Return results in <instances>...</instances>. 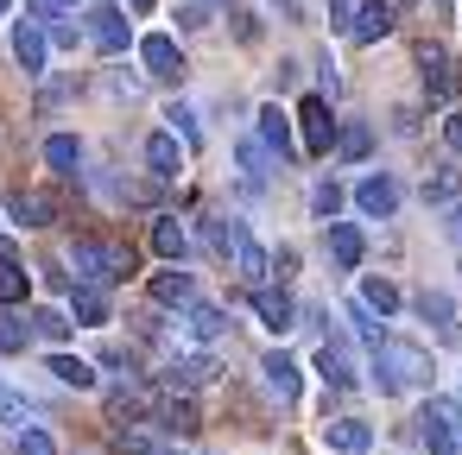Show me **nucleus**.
Wrapping results in <instances>:
<instances>
[{"instance_id": "3", "label": "nucleus", "mask_w": 462, "mask_h": 455, "mask_svg": "<svg viewBox=\"0 0 462 455\" xmlns=\"http://www.w3.org/2000/svg\"><path fill=\"white\" fill-rule=\"evenodd\" d=\"M418 430H424V449L430 455H462V411L449 398H424Z\"/></svg>"}, {"instance_id": "50", "label": "nucleus", "mask_w": 462, "mask_h": 455, "mask_svg": "<svg viewBox=\"0 0 462 455\" xmlns=\"http://www.w3.org/2000/svg\"><path fill=\"white\" fill-rule=\"evenodd\" d=\"M279 7H285V14H298V0H279Z\"/></svg>"}, {"instance_id": "38", "label": "nucleus", "mask_w": 462, "mask_h": 455, "mask_svg": "<svg viewBox=\"0 0 462 455\" xmlns=\"http://www.w3.org/2000/svg\"><path fill=\"white\" fill-rule=\"evenodd\" d=\"M342 316H348V323H355V335H361V341H367V348H374V341H380V316H374V310H367V304H348V310H342Z\"/></svg>"}, {"instance_id": "23", "label": "nucleus", "mask_w": 462, "mask_h": 455, "mask_svg": "<svg viewBox=\"0 0 462 455\" xmlns=\"http://www.w3.org/2000/svg\"><path fill=\"white\" fill-rule=\"evenodd\" d=\"M235 165H241L247 196H260V190H266V152H260V140H241V146H235Z\"/></svg>"}, {"instance_id": "29", "label": "nucleus", "mask_w": 462, "mask_h": 455, "mask_svg": "<svg viewBox=\"0 0 462 455\" xmlns=\"http://www.w3.org/2000/svg\"><path fill=\"white\" fill-rule=\"evenodd\" d=\"M361 304H367L374 316H393V310H399V285H393V278H361Z\"/></svg>"}, {"instance_id": "2", "label": "nucleus", "mask_w": 462, "mask_h": 455, "mask_svg": "<svg viewBox=\"0 0 462 455\" xmlns=\"http://www.w3.org/2000/svg\"><path fill=\"white\" fill-rule=\"evenodd\" d=\"M70 266H77V278H83V285L108 291L115 278H127V272H134V253H127V247H102V241H77V247H70Z\"/></svg>"}, {"instance_id": "8", "label": "nucleus", "mask_w": 462, "mask_h": 455, "mask_svg": "<svg viewBox=\"0 0 462 455\" xmlns=\"http://www.w3.org/2000/svg\"><path fill=\"white\" fill-rule=\"evenodd\" d=\"M89 39H96V51H108V58H121L127 45H134V26L115 14V7H102V14H89Z\"/></svg>"}, {"instance_id": "13", "label": "nucleus", "mask_w": 462, "mask_h": 455, "mask_svg": "<svg viewBox=\"0 0 462 455\" xmlns=\"http://www.w3.org/2000/svg\"><path fill=\"white\" fill-rule=\"evenodd\" d=\"M152 253H159L165 266H178V259L190 253V228H184L178 215H159V222H152Z\"/></svg>"}, {"instance_id": "22", "label": "nucleus", "mask_w": 462, "mask_h": 455, "mask_svg": "<svg viewBox=\"0 0 462 455\" xmlns=\"http://www.w3.org/2000/svg\"><path fill=\"white\" fill-rule=\"evenodd\" d=\"M146 165H152L159 177L184 171V146H178V133H152V140H146Z\"/></svg>"}, {"instance_id": "19", "label": "nucleus", "mask_w": 462, "mask_h": 455, "mask_svg": "<svg viewBox=\"0 0 462 455\" xmlns=\"http://www.w3.org/2000/svg\"><path fill=\"white\" fill-rule=\"evenodd\" d=\"M323 247H329V259H336L342 272H355V266H361V247H367V241H361V228H348V222H336Z\"/></svg>"}, {"instance_id": "41", "label": "nucleus", "mask_w": 462, "mask_h": 455, "mask_svg": "<svg viewBox=\"0 0 462 455\" xmlns=\"http://www.w3.org/2000/svg\"><path fill=\"white\" fill-rule=\"evenodd\" d=\"M140 411H146V398H140V392H127V386L108 398V417H115V423H127V417H140Z\"/></svg>"}, {"instance_id": "4", "label": "nucleus", "mask_w": 462, "mask_h": 455, "mask_svg": "<svg viewBox=\"0 0 462 455\" xmlns=\"http://www.w3.org/2000/svg\"><path fill=\"white\" fill-rule=\"evenodd\" d=\"M45 58H51V32L26 14V20L14 26V64H20L26 77H45Z\"/></svg>"}, {"instance_id": "26", "label": "nucleus", "mask_w": 462, "mask_h": 455, "mask_svg": "<svg viewBox=\"0 0 462 455\" xmlns=\"http://www.w3.org/2000/svg\"><path fill=\"white\" fill-rule=\"evenodd\" d=\"M26 291H32V278H26V266L7 253V259H0V310H14Z\"/></svg>"}, {"instance_id": "51", "label": "nucleus", "mask_w": 462, "mask_h": 455, "mask_svg": "<svg viewBox=\"0 0 462 455\" xmlns=\"http://www.w3.org/2000/svg\"><path fill=\"white\" fill-rule=\"evenodd\" d=\"M0 20H7V0H0Z\"/></svg>"}, {"instance_id": "15", "label": "nucleus", "mask_w": 462, "mask_h": 455, "mask_svg": "<svg viewBox=\"0 0 462 455\" xmlns=\"http://www.w3.org/2000/svg\"><path fill=\"white\" fill-rule=\"evenodd\" d=\"M367 442H374V430H367L361 417H336V423L323 430V449H329V455H361Z\"/></svg>"}, {"instance_id": "42", "label": "nucleus", "mask_w": 462, "mask_h": 455, "mask_svg": "<svg viewBox=\"0 0 462 455\" xmlns=\"http://www.w3.org/2000/svg\"><path fill=\"white\" fill-rule=\"evenodd\" d=\"M115 449H121V455H159V442H152L146 430H115Z\"/></svg>"}, {"instance_id": "9", "label": "nucleus", "mask_w": 462, "mask_h": 455, "mask_svg": "<svg viewBox=\"0 0 462 455\" xmlns=\"http://www.w3.org/2000/svg\"><path fill=\"white\" fill-rule=\"evenodd\" d=\"M140 64L159 77V83H171V77H184V58H178V45L165 39V32H152V39H140Z\"/></svg>"}, {"instance_id": "31", "label": "nucleus", "mask_w": 462, "mask_h": 455, "mask_svg": "<svg viewBox=\"0 0 462 455\" xmlns=\"http://www.w3.org/2000/svg\"><path fill=\"white\" fill-rule=\"evenodd\" d=\"M70 310H77V323H83V329L108 323V297H102L96 285H77V304H70Z\"/></svg>"}, {"instance_id": "1", "label": "nucleus", "mask_w": 462, "mask_h": 455, "mask_svg": "<svg viewBox=\"0 0 462 455\" xmlns=\"http://www.w3.org/2000/svg\"><path fill=\"white\" fill-rule=\"evenodd\" d=\"M430 379V354L411 341H374V386L380 392H411Z\"/></svg>"}, {"instance_id": "49", "label": "nucleus", "mask_w": 462, "mask_h": 455, "mask_svg": "<svg viewBox=\"0 0 462 455\" xmlns=\"http://www.w3.org/2000/svg\"><path fill=\"white\" fill-rule=\"evenodd\" d=\"M7 253H14V247H7V234H0V259H7Z\"/></svg>"}, {"instance_id": "14", "label": "nucleus", "mask_w": 462, "mask_h": 455, "mask_svg": "<svg viewBox=\"0 0 462 455\" xmlns=\"http://www.w3.org/2000/svg\"><path fill=\"white\" fill-rule=\"evenodd\" d=\"M260 373H266V386H273V392H279L285 405H291V398L304 392V373H298V360H291V354H279V348H273V354L260 360Z\"/></svg>"}, {"instance_id": "17", "label": "nucleus", "mask_w": 462, "mask_h": 455, "mask_svg": "<svg viewBox=\"0 0 462 455\" xmlns=\"http://www.w3.org/2000/svg\"><path fill=\"white\" fill-rule=\"evenodd\" d=\"M152 297H159V304H171V310H190V304H197V278H190V272H178V266H165V272L152 278Z\"/></svg>"}, {"instance_id": "45", "label": "nucleus", "mask_w": 462, "mask_h": 455, "mask_svg": "<svg viewBox=\"0 0 462 455\" xmlns=\"http://www.w3.org/2000/svg\"><path fill=\"white\" fill-rule=\"evenodd\" d=\"M443 146L462 159V108H449V114H443Z\"/></svg>"}, {"instance_id": "44", "label": "nucleus", "mask_w": 462, "mask_h": 455, "mask_svg": "<svg viewBox=\"0 0 462 455\" xmlns=\"http://www.w3.org/2000/svg\"><path fill=\"white\" fill-rule=\"evenodd\" d=\"M70 7H77V0H26V14H32V20H64Z\"/></svg>"}, {"instance_id": "21", "label": "nucleus", "mask_w": 462, "mask_h": 455, "mask_svg": "<svg viewBox=\"0 0 462 455\" xmlns=\"http://www.w3.org/2000/svg\"><path fill=\"white\" fill-rule=\"evenodd\" d=\"M222 329H228V316H222L216 304H203V297H197V304L184 310V335H190V341H216Z\"/></svg>"}, {"instance_id": "18", "label": "nucleus", "mask_w": 462, "mask_h": 455, "mask_svg": "<svg viewBox=\"0 0 462 455\" xmlns=\"http://www.w3.org/2000/svg\"><path fill=\"white\" fill-rule=\"evenodd\" d=\"M355 203H361V215H374V222H380V215H399V184H393V177H367Z\"/></svg>"}, {"instance_id": "47", "label": "nucleus", "mask_w": 462, "mask_h": 455, "mask_svg": "<svg viewBox=\"0 0 462 455\" xmlns=\"http://www.w3.org/2000/svg\"><path fill=\"white\" fill-rule=\"evenodd\" d=\"M449 234H456V241H462V203H456V215H449Z\"/></svg>"}, {"instance_id": "36", "label": "nucleus", "mask_w": 462, "mask_h": 455, "mask_svg": "<svg viewBox=\"0 0 462 455\" xmlns=\"http://www.w3.org/2000/svg\"><path fill=\"white\" fill-rule=\"evenodd\" d=\"M32 341V323H20L14 310H0V354H20Z\"/></svg>"}, {"instance_id": "46", "label": "nucleus", "mask_w": 462, "mask_h": 455, "mask_svg": "<svg viewBox=\"0 0 462 455\" xmlns=\"http://www.w3.org/2000/svg\"><path fill=\"white\" fill-rule=\"evenodd\" d=\"M430 14H437V26H449L456 20V0H430Z\"/></svg>"}, {"instance_id": "32", "label": "nucleus", "mask_w": 462, "mask_h": 455, "mask_svg": "<svg viewBox=\"0 0 462 455\" xmlns=\"http://www.w3.org/2000/svg\"><path fill=\"white\" fill-rule=\"evenodd\" d=\"M165 127H171L184 146H197V140H203V127H197V108H190V102H171V108H165Z\"/></svg>"}, {"instance_id": "5", "label": "nucleus", "mask_w": 462, "mask_h": 455, "mask_svg": "<svg viewBox=\"0 0 462 455\" xmlns=\"http://www.w3.org/2000/svg\"><path fill=\"white\" fill-rule=\"evenodd\" d=\"M418 77H424V96L430 102H456V64H449V51H437V45H418Z\"/></svg>"}, {"instance_id": "34", "label": "nucleus", "mask_w": 462, "mask_h": 455, "mask_svg": "<svg viewBox=\"0 0 462 455\" xmlns=\"http://www.w3.org/2000/svg\"><path fill=\"white\" fill-rule=\"evenodd\" d=\"M32 335H39V341H51V348H58V341H64V335H70V316H64V310H32Z\"/></svg>"}, {"instance_id": "39", "label": "nucleus", "mask_w": 462, "mask_h": 455, "mask_svg": "<svg viewBox=\"0 0 462 455\" xmlns=\"http://www.w3.org/2000/svg\"><path fill=\"white\" fill-rule=\"evenodd\" d=\"M216 20V0H184V7H178V26L184 32H197V26H209Z\"/></svg>"}, {"instance_id": "25", "label": "nucleus", "mask_w": 462, "mask_h": 455, "mask_svg": "<svg viewBox=\"0 0 462 455\" xmlns=\"http://www.w3.org/2000/svg\"><path fill=\"white\" fill-rule=\"evenodd\" d=\"M418 196H424L430 209H437V203H456V196H462V171H456V165H443V171H430V177L418 184Z\"/></svg>"}, {"instance_id": "7", "label": "nucleus", "mask_w": 462, "mask_h": 455, "mask_svg": "<svg viewBox=\"0 0 462 455\" xmlns=\"http://www.w3.org/2000/svg\"><path fill=\"white\" fill-rule=\"evenodd\" d=\"M209 379H222V360H216V354H178V360L165 367V392H184V386H209Z\"/></svg>"}, {"instance_id": "20", "label": "nucleus", "mask_w": 462, "mask_h": 455, "mask_svg": "<svg viewBox=\"0 0 462 455\" xmlns=\"http://www.w3.org/2000/svg\"><path fill=\"white\" fill-rule=\"evenodd\" d=\"M254 310H260L266 329H291V316H298V304L285 291H266V285H254Z\"/></svg>"}, {"instance_id": "48", "label": "nucleus", "mask_w": 462, "mask_h": 455, "mask_svg": "<svg viewBox=\"0 0 462 455\" xmlns=\"http://www.w3.org/2000/svg\"><path fill=\"white\" fill-rule=\"evenodd\" d=\"M127 7H134V14H152V0H127Z\"/></svg>"}, {"instance_id": "24", "label": "nucleus", "mask_w": 462, "mask_h": 455, "mask_svg": "<svg viewBox=\"0 0 462 455\" xmlns=\"http://www.w3.org/2000/svg\"><path fill=\"white\" fill-rule=\"evenodd\" d=\"M317 373H323L329 386H355V354L336 348V341H323V348H317Z\"/></svg>"}, {"instance_id": "43", "label": "nucleus", "mask_w": 462, "mask_h": 455, "mask_svg": "<svg viewBox=\"0 0 462 455\" xmlns=\"http://www.w3.org/2000/svg\"><path fill=\"white\" fill-rule=\"evenodd\" d=\"M20 455H58V449H51V430H32V423H26V430H20Z\"/></svg>"}, {"instance_id": "33", "label": "nucleus", "mask_w": 462, "mask_h": 455, "mask_svg": "<svg viewBox=\"0 0 462 455\" xmlns=\"http://www.w3.org/2000/svg\"><path fill=\"white\" fill-rule=\"evenodd\" d=\"M418 316H424L430 329H449V323H456V304H449L443 291H418Z\"/></svg>"}, {"instance_id": "40", "label": "nucleus", "mask_w": 462, "mask_h": 455, "mask_svg": "<svg viewBox=\"0 0 462 455\" xmlns=\"http://www.w3.org/2000/svg\"><path fill=\"white\" fill-rule=\"evenodd\" d=\"M310 209H317V215H323V222H329V215H336V209H342V184H329V177H323V184H317V190H310Z\"/></svg>"}, {"instance_id": "6", "label": "nucleus", "mask_w": 462, "mask_h": 455, "mask_svg": "<svg viewBox=\"0 0 462 455\" xmlns=\"http://www.w3.org/2000/svg\"><path fill=\"white\" fill-rule=\"evenodd\" d=\"M298 127H304V152H336V127H329V102L323 96L298 102Z\"/></svg>"}, {"instance_id": "30", "label": "nucleus", "mask_w": 462, "mask_h": 455, "mask_svg": "<svg viewBox=\"0 0 462 455\" xmlns=\"http://www.w3.org/2000/svg\"><path fill=\"white\" fill-rule=\"evenodd\" d=\"M45 165H51V171H77V165H83V146H77L70 133H51V140H45Z\"/></svg>"}, {"instance_id": "35", "label": "nucleus", "mask_w": 462, "mask_h": 455, "mask_svg": "<svg viewBox=\"0 0 462 455\" xmlns=\"http://www.w3.org/2000/svg\"><path fill=\"white\" fill-rule=\"evenodd\" d=\"M159 423H165V430H178V436H190V430H197V411H190V405L171 392V398L159 405Z\"/></svg>"}, {"instance_id": "27", "label": "nucleus", "mask_w": 462, "mask_h": 455, "mask_svg": "<svg viewBox=\"0 0 462 455\" xmlns=\"http://www.w3.org/2000/svg\"><path fill=\"white\" fill-rule=\"evenodd\" d=\"M45 367H51V379H64V386H77V392H89V386H96V367H89V360H77V354H51Z\"/></svg>"}, {"instance_id": "12", "label": "nucleus", "mask_w": 462, "mask_h": 455, "mask_svg": "<svg viewBox=\"0 0 462 455\" xmlns=\"http://www.w3.org/2000/svg\"><path fill=\"white\" fill-rule=\"evenodd\" d=\"M7 215H14V228H51V196H39V190H14L7 196Z\"/></svg>"}, {"instance_id": "28", "label": "nucleus", "mask_w": 462, "mask_h": 455, "mask_svg": "<svg viewBox=\"0 0 462 455\" xmlns=\"http://www.w3.org/2000/svg\"><path fill=\"white\" fill-rule=\"evenodd\" d=\"M336 159H342V165L374 159V133H367V127H342V133H336Z\"/></svg>"}, {"instance_id": "11", "label": "nucleus", "mask_w": 462, "mask_h": 455, "mask_svg": "<svg viewBox=\"0 0 462 455\" xmlns=\"http://www.w3.org/2000/svg\"><path fill=\"white\" fill-rule=\"evenodd\" d=\"M393 32V0H361V14H355V45H380Z\"/></svg>"}, {"instance_id": "10", "label": "nucleus", "mask_w": 462, "mask_h": 455, "mask_svg": "<svg viewBox=\"0 0 462 455\" xmlns=\"http://www.w3.org/2000/svg\"><path fill=\"white\" fill-rule=\"evenodd\" d=\"M228 259H235V272H241L247 285H260V278H266V253H260L254 228H241V222H235V241H228Z\"/></svg>"}, {"instance_id": "37", "label": "nucleus", "mask_w": 462, "mask_h": 455, "mask_svg": "<svg viewBox=\"0 0 462 455\" xmlns=\"http://www.w3.org/2000/svg\"><path fill=\"white\" fill-rule=\"evenodd\" d=\"M0 423H14V430H26V423H32V405H26L14 386H0Z\"/></svg>"}, {"instance_id": "16", "label": "nucleus", "mask_w": 462, "mask_h": 455, "mask_svg": "<svg viewBox=\"0 0 462 455\" xmlns=\"http://www.w3.org/2000/svg\"><path fill=\"white\" fill-rule=\"evenodd\" d=\"M260 146H266V152H279V159H291V152H298V140H291V127H285V108H279V102H266V108H260Z\"/></svg>"}]
</instances>
